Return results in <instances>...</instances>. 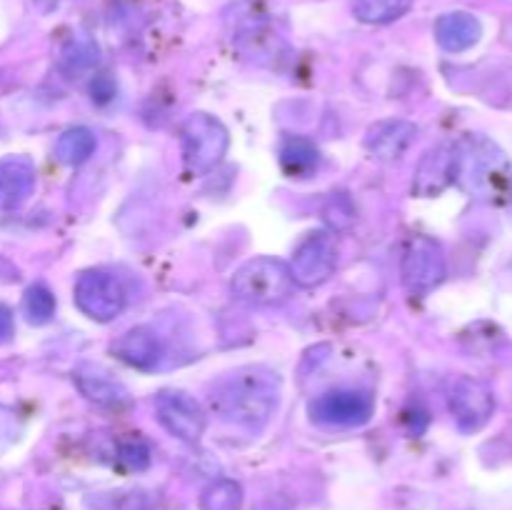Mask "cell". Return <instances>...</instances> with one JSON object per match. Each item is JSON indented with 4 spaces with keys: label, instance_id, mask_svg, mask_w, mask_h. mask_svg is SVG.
<instances>
[{
    "label": "cell",
    "instance_id": "cell-1",
    "mask_svg": "<svg viewBox=\"0 0 512 510\" xmlns=\"http://www.w3.org/2000/svg\"><path fill=\"white\" fill-rule=\"evenodd\" d=\"M283 380L268 368H243L225 375L210 390V408L220 420L245 430H260L278 410Z\"/></svg>",
    "mask_w": 512,
    "mask_h": 510
},
{
    "label": "cell",
    "instance_id": "cell-2",
    "mask_svg": "<svg viewBox=\"0 0 512 510\" xmlns=\"http://www.w3.org/2000/svg\"><path fill=\"white\" fill-rule=\"evenodd\" d=\"M295 280L290 273V265L278 258H260L248 260L235 270L230 278V293L235 300L253 308H270V305H280L293 295Z\"/></svg>",
    "mask_w": 512,
    "mask_h": 510
},
{
    "label": "cell",
    "instance_id": "cell-3",
    "mask_svg": "<svg viewBox=\"0 0 512 510\" xmlns=\"http://www.w3.org/2000/svg\"><path fill=\"white\" fill-rule=\"evenodd\" d=\"M453 155V183H458L465 193L485 198L498 190L505 175V158L490 140L475 135L460 140L458 145H453Z\"/></svg>",
    "mask_w": 512,
    "mask_h": 510
},
{
    "label": "cell",
    "instance_id": "cell-4",
    "mask_svg": "<svg viewBox=\"0 0 512 510\" xmlns=\"http://www.w3.org/2000/svg\"><path fill=\"white\" fill-rule=\"evenodd\" d=\"M180 145H183V160L188 173L208 175L210 170L223 163L230 135L215 115L193 113L180 125Z\"/></svg>",
    "mask_w": 512,
    "mask_h": 510
},
{
    "label": "cell",
    "instance_id": "cell-5",
    "mask_svg": "<svg viewBox=\"0 0 512 510\" xmlns=\"http://www.w3.org/2000/svg\"><path fill=\"white\" fill-rule=\"evenodd\" d=\"M443 248L428 235H413L403 248L400 275L410 295H428L445 280Z\"/></svg>",
    "mask_w": 512,
    "mask_h": 510
},
{
    "label": "cell",
    "instance_id": "cell-6",
    "mask_svg": "<svg viewBox=\"0 0 512 510\" xmlns=\"http://www.w3.org/2000/svg\"><path fill=\"white\" fill-rule=\"evenodd\" d=\"M75 305L95 323H110L125 308V290L120 280L108 270H83L75 280Z\"/></svg>",
    "mask_w": 512,
    "mask_h": 510
},
{
    "label": "cell",
    "instance_id": "cell-7",
    "mask_svg": "<svg viewBox=\"0 0 512 510\" xmlns=\"http://www.w3.org/2000/svg\"><path fill=\"white\" fill-rule=\"evenodd\" d=\"M310 418L328 428H360L375 413V400L368 390L340 388L318 395L310 403Z\"/></svg>",
    "mask_w": 512,
    "mask_h": 510
},
{
    "label": "cell",
    "instance_id": "cell-8",
    "mask_svg": "<svg viewBox=\"0 0 512 510\" xmlns=\"http://www.w3.org/2000/svg\"><path fill=\"white\" fill-rule=\"evenodd\" d=\"M335 268H338V240L328 230H315L305 235L290 260L293 280L303 288L323 285L335 273Z\"/></svg>",
    "mask_w": 512,
    "mask_h": 510
},
{
    "label": "cell",
    "instance_id": "cell-9",
    "mask_svg": "<svg viewBox=\"0 0 512 510\" xmlns=\"http://www.w3.org/2000/svg\"><path fill=\"white\" fill-rule=\"evenodd\" d=\"M155 415L160 425L183 443H198L205 433V410L183 390H163L155 398Z\"/></svg>",
    "mask_w": 512,
    "mask_h": 510
},
{
    "label": "cell",
    "instance_id": "cell-10",
    "mask_svg": "<svg viewBox=\"0 0 512 510\" xmlns=\"http://www.w3.org/2000/svg\"><path fill=\"white\" fill-rule=\"evenodd\" d=\"M450 413L463 433H475L490 420L495 410V398L483 380L458 378L450 388Z\"/></svg>",
    "mask_w": 512,
    "mask_h": 510
},
{
    "label": "cell",
    "instance_id": "cell-11",
    "mask_svg": "<svg viewBox=\"0 0 512 510\" xmlns=\"http://www.w3.org/2000/svg\"><path fill=\"white\" fill-rule=\"evenodd\" d=\"M110 353L120 360V363L130 365L135 370H155L163 360V340L155 330L138 325V328L125 330L123 335L110 343Z\"/></svg>",
    "mask_w": 512,
    "mask_h": 510
},
{
    "label": "cell",
    "instance_id": "cell-12",
    "mask_svg": "<svg viewBox=\"0 0 512 510\" xmlns=\"http://www.w3.org/2000/svg\"><path fill=\"white\" fill-rule=\"evenodd\" d=\"M75 385H78L80 393L90 400V403L100 405V408L108 410H128L133 405V395L125 388L120 380H115L113 375L105 373L103 368H95V365H80L73 373Z\"/></svg>",
    "mask_w": 512,
    "mask_h": 510
},
{
    "label": "cell",
    "instance_id": "cell-13",
    "mask_svg": "<svg viewBox=\"0 0 512 510\" xmlns=\"http://www.w3.org/2000/svg\"><path fill=\"white\" fill-rule=\"evenodd\" d=\"M418 138V125L410 120H383L375 123L365 135V148L375 160L395 163L408 153L410 145Z\"/></svg>",
    "mask_w": 512,
    "mask_h": 510
},
{
    "label": "cell",
    "instance_id": "cell-14",
    "mask_svg": "<svg viewBox=\"0 0 512 510\" xmlns=\"http://www.w3.org/2000/svg\"><path fill=\"white\" fill-rule=\"evenodd\" d=\"M35 190V165L23 155L0 158V210H18Z\"/></svg>",
    "mask_w": 512,
    "mask_h": 510
},
{
    "label": "cell",
    "instance_id": "cell-15",
    "mask_svg": "<svg viewBox=\"0 0 512 510\" xmlns=\"http://www.w3.org/2000/svg\"><path fill=\"white\" fill-rule=\"evenodd\" d=\"M455 155L453 145H438L420 160L413 180V195L418 198H433L440 195L450 183H453Z\"/></svg>",
    "mask_w": 512,
    "mask_h": 510
},
{
    "label": "cell",
    "instance_id": "cell-16",
    "mask_svg": "<svg viewBox=\"0 0 512 510\" xmlns=\"http://www.w3.org/2000/svg\"><path fill=\"white\" fill-rule=\"evenodd\" d=\"M480 35H483V25L473 13H465V10L440 15L435 23V38H438L440 48H445L448 53L470 50L478 43Z\"/></svg>",
    "mask_w": 512,
    "mask_h": 510
},
{
    "label": "cell",
    "instance_id": "cell-17",
    "mask_svg": "<svg viewBox=\"0 0 512 510\" xmlns=\"http://www.w3.org/2000/svg\"><path fill=\"white\" fill-rule=\"evenodd\" d=\"M320 150L308 138H288L280 145V168L290 178H308L318 170Z\"/></svg>",
    "mask_w": 512,
    "mask_h": 510
},
{
    "label": "cell",
    "instance_id": "cell-18",
    "mask_svg": "<svg viewBox=\"0 0 512 510\" xmlns=\"http://www.w3.org/2000/svg\"><path fill=\"white\" fill-rule=\"evenodd\" d=\"M98 148V140H95V133L90 128H83V125H75V128H68L60 133V138L55 140V158L63 165H83L90 155Z\"/></svg>",
    "mask_w": 512,
    "mask_h": 510
},
{
    "label": "cell",
    "instance_id": "cell-19",
    "mask_svg": "<svg viewBox=\"0 0 512 510\" xmlns=\"http://www.w3.org/2000/svg\"><path fill=\"white\" fill-rule=\"evenodd\" d=\"M100 63V50L95 40L90 38H73L60 53V70L68 78H80V75L90 73L95 65Z\"/></svg>",
    "mask_w": 512,
    "mask_h": 510
},
{
    "label": "cell",
    "instance_id": "cell-20",
    "mask_svg": "<svg viewBox=\"0 0 512 510\" xmlns=\"http://www.w3.org/2000/svg\"><path fill=\"white\" fill-rule=\"evenodd\" d=\"M410 5H413V0H355L353 13L363 23L383 25L403 18Z\"/></svg>",
    "mask_w": 512,
    "mask_h": 510
},
{
    "label": "cell",
    "instance_id": "cell-21",
    "mask_svg": "<svg viewBox=\"0 0 512 510\" xmlns=\"http://www.w3.org/2000/svg\"><path fill=\"white\" fill-rule=\"evenodd\" d=\"M243 505V488L235 480H215L200 495L203 510H240Z\"/></svg>",
    "mask_w": 512,
    "mask_h": 510
},
{
    "label": "cell",
    "instance_id": "cell-22",
    "mask_svg": "<svg viewBox=\"0 0 512 510\" xmlns=\"http://www.w3.org/2000/svg\"><path fill=\"white\" fill-rule=\"evenodd\" d=\"M23 313L30 325H45L53 320L55 315V295L50 293L48 285L35 283L25 290L23 298Z\"/></svg>",
    "mask_w": 512,
    "mask_h": 510
},
{
    "label": "cell",
    "instance_id": "cell-23",
    "mask_svg": "<svg viewBox=\"0 0 512 510\" xmlns=\"http://www.w3.org/2000/svg\"><path fill=\"white\" fill-rule=\"evenodd\" d=\"M118 460L128 470H145L150 465V445L143 438H128L118 445Z\"/></svg>",
    "mask_w": 512,
    "mask_h": 510
},
{
    "label": "cell",
    "instance_id": "cell-24",
    "mask_svg": "<svg viewBox=\"0 0 512 510\" xmlns=\"http://www.w3.org/2000/svg\"><path fill=\"white\" fill-rule=\"evenodd\" d=\"M325 220H328L335 230L350 228V223L355 220V208L350 205V200L345 198L343 193H333V198L328 200V205H325Z\"/></svg>",
    "mask_w": 512,
    "mask_h": 510
},
{
    "label": "cell",
    "instance_id": "cell-25",
    "mask_svg": "<svg viewBox=\"0 0 512 510\" xmlns=\"http://www.w3.org/2000/svg\"><path fill=\"white\" fill-rule=\"evenodd\" d=\"M20 433H23V423H20L18 413L0 405V453L8 450L20 438Z\"/></svg>",
    "mask_w": 512,
    "mask_h": 510
},
{
    "label": "cell",
    "instance_id": "cell-26",
    "mask_svg": "<svg viewBox=\"0 0 512 510\" xmlns=\"http://www.w3.org/2000/svg\"><path fill=\"white\" fill-rule=\"evenodd\" d=\"M115 93H118V83L113 80V75L100 73L90 80V98H93L98 105L110 103V100L115 98Z\"/></svg>",
    "mask_w": 512,
    "mask_h": 510
},
{
    "label": "cell",
    "instance_id": "cell-27",
    "mask_svg": "<svg viewBox=\"0 0 512 510\" xmlns=\"http://www.w3.org/2000/svg\"><path fill=\"white\" fill-rule=\"evenodd\" d=\"M110 510H150V498L143 490L115 493V498H110Z\"/></svg>",
    "mask_w": 512,
    "mask_h": 510
},
{
    "label": "cell",
    "instance_id": "cell-28",
    "mask_svg": "<svg viewBox=\"0 0 512 510\" xmlns=\"http://www.w3.org/2000/svg\"><path fill=\"white\" fill-rule=\"evenodd\" d=\"M15 333V320H13V310L8 305L0 303V345L8 343Z\"/></svg>",
    "mask_w": 512,
    "mask_h": 510
},
{
    "label": "cell",
    "instance_id": "cell-29",
    "mask_svg": "<svg viewBox=\"0 0 512 510\" xmlns=\"http://www.w3.org/2000/svg\"><path fill=\"white\" fill-rule=\"evenodd\" d=\"M33 3L40 13H53V10L60 5V0H33Z\"/></svg>",
    "mask_w": 512,
    "mask_h": 510
}]
</instances>
